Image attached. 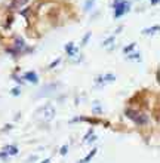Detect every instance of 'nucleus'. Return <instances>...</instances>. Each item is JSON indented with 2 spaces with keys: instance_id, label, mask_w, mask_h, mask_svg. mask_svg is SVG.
Wrapping results in <instances>:
<instances>
[{
  "instance_id": "17",
  "label": "nucleus",
  "mask_w": 160,
  "mask_h": 163,
  "mask_svg": "<svg viewBox=\"0 0 160 163\" xmlns=\"http://www.w3.org/2000/svg\"><path fill=\"white\" fill-rule=\"evenodd\" d=\"M20 92H21V90H20V88H15V89L12 90V95H18Z\"/></svg>"
},
{
  "instance_id": "14",
  "label": "nucleus",
  "mask_w": 160,
  "mask_h": 163,
  "mask_svg": "<svg viewBox=\"0 0 160 163\" xmlns=\"http://www.w3.org/2000/svg\"><path fill=\"white\" fill-rule=\"evenodd\" d=\"M92 5H93V0H87V2H86V7H85V9L89 11V9L92 7Z\"/></svg>"
},
{
  "instance_id": "8",
  "label": "nucleus",
  "mask_w": 160,
  "mask_h": 163,
  "mask_svg": "<svg viewBox=\"0 0 160 163\" xmlns=\"http://www.w3.org/2000/svg\"><path fill=\"white\" fill-rule=\"evenodd\" d=\"M95 154H96V148H93L92 151H91V153H89V154H87V156L85 157L83 160H82V163H87V162H89V160H91V159H92L93 156H95Z\"/></svg>"
},
{
  "instance_id": "19",
  "label": "nucleus",
  "mask_w": 160,
  "mask_h": 163,
  "mask_svg": "<svg viewBox=\"0 0 160 163\" xmlns=\"http://www.w3.org/2000/svg\"><path fill=\"white\" fill-rule=\"evenodd\" d=\"M60 61H61V59H56L55 62H52V64H51V68H53L55 65H58V64H60Z\"/></svg>"
},
{
  "instance_id": "3",
  "label": "nucleus",
  "mask_w": 160,
  "mask_h": 163,
  "mask_svg": "<svg viewBox=\"0 0 160 163\" xmlns=\"http://www.w3.org/2000/svg\"><path fill=\"white\" fill-rule=\"evenodd\" d=\"M24 79L28 80V82H31V83H37V82H39V77H37V74H36L34 71H28V73H25Z\"/></svg>"
},
{
  "instance_id": "20",
  "label": "nucleus",
  "mask_w": 160,
  "mask_h": 163,
  "mask_svg": "<svg viewBox=\"0 0 160 163\" xmlns=\"http://www.w3.org/2000/svg\"><path fill=\"white\" fill-rule=\"evenodd\" d=\"M157 2L159 0H151V5H157Z\"/></svg>"
},
{
  "instance_id": "16",
  "label": "nucleus",
  "mask_w": 160,
  "mask_h": 163,
  "mask_svg": "<svg viewBox=\"0 0 160 163\" xmlns=\"http://www.w3.org/2000/svg\"><path fill=\"white\" fill-rule=\"evenodd\" d=\"M67 151H68V147H67V145H64V147L61 148V154H65Z\"/></svg>"
},
{
  "instance_id": "4",
  "label": "nucleus",
  "mask_w": 160,
  "mask_h": 163,
  "mask_svg": "<svg viewBox=\"0 0 160 163\" xmlns=\"http://www.w3.org/2000/svg\"><path fill=\"white\" fill-rule=\"evenodd\" d=\"M53 114H55V110H53V107H51V105H46V107H45V119H46V120H52Z\"/></svg>"
},
{
  "instance_id": "1",
  "label": "nucleus",
  "mask_w": 160,
  "mask_h": 163,
  "mask_svg": "<svg viewBox=\"0 0 160 163\" xmlns=\"http://www.w3.org/2000/svg\"><path fill=\"white\" fill-rule=\"evenodd\" d=\"M125 114H126L127 119H131V120H132L135 125H138V126H142V125H147V123H148V117H147L144 113H141V111L127 108L126 111H125Z\"/></svg>"
},
{
  "instance_id": "9",
  "label": "nucleus",
  "mask_w": 160,
  "mask_h": 163,
  "mask_svg": "<svg viewBox=\"0 0 160 163\" xmlns=\"http://www.w3.org/2000/svg\"><path fill=\"white\" fill-rule=\"evenodd\" d=\"M159 30V25H154V27H151V28H145L144 30V33L145 34H151V33H156Z\"/></svg>"
},
{
  "instance_id": "7",
  "label": "nucleus",
  "mask_w": 160,
  "mask_h": 163,
  "mask_svg": "<svg viewBox=\"0 0 160 163\" xmlns=\"http://www.w3.org/2000/svg\"><path fill=\"white\" fill-rule=\"evenodd\" d=\"M65 49H67V52H68V55H70V56H73V55L77 52V49H74L73 43H68V45L65 46Z\"/></svg>"
},
{
  "instance_id": "18",
  "label": "nucleus",
  "mask_w": 160,
  "mask_h": 163,
  "mask_svg": "<svg viewBox=\"0 0 160 163\" xmlns=\"http://www.w3.org/2000/svg\"><path fill=\"white\" fill-rule=\"evenodd\" d=\"M11 24H12V16H9V18H7V21H6V27H9Z\"/></svg>"
},
{
  "instance_id": "11",
  "label": "nucleus",
  "mask_w": 160,
  "mask_h": 163,
  "mask_svg": "<svg viewBox=\"0 0 160 163\" xmlns=\"http://www.w3.org/2000/svg\"><path fill=\"white\" fill-rule=\"evenodd\" d=\"M5 150H6V151L9 150V154H16V153H18V148H16V147H6Z\"/></svg>"
},
{
  "instance_id": "6",
  "label": "nucleus",
  "mask_w": 160,
  "mask_h": 163,
  "mask_svg": "<svg viewBox=\"0 0 160 163\" xmlns=\"http://www.w3.org/2000/svg\"><path fill=\"white\" fill-rule=\"evenodd\" d=\"M28 0H12L11 2V5H9V7L11 9H16V7H22L24 5H25Z\"/></svg>"
},
{
  "instance_id": "12",
  "label": "nucleus",
  "mask_w": 160,
  "mask_h": 163,
  "mask_svg": "<svg viewBox=\"0 0 160 163\" xmlns=\"http://www.w3.org/2000/svg\"><path fill=\"white\" fill-rule=\"evenodd\" d=\"M111 42H114V36H111V37H108L107 40L102 42V46H108V45H110Z\"/></svg>"
},
{
  "instance_id": "13",
  "label": "nucleus",
  "mask_w": 160,
  "mask_h": 163,
  "mask_svg": "<svg viewBox=\"0 0 160 163\" xmlns=\"http://www.w3.org/2000/svg\"><path fill=\"white\" fill-rule=\"evenodd\" d=\"M127 59H140V54H131L129 56H127Z\"/></svg>"
},
{
  "instance_id": "5",
  "label": "nucleus",
  "mask_w": 160,
  "mask_h": 163,
  "mask_svg": "<svg viewBox=\"0 0 160 163\" xmlns=\"http://www.w3.org/2000/svg\"><path fill=\"white\" fill-rule=\"evenodd\" d=\"M116 80V77H114L113 74H107V76H100L98 79H96V82L98 83H107V82H114Z\"/></svg>"
},
{
  "instance_id": "2",
  "label": "nucleus",
  "mask_w": 160,
  "mask_h": 163,
  "mask_svg": "<svg viewBox=\"0 0 160 163\" xmlns=\"http://www.w3.org/2000/svg\"><path fill=\"white\" fill-rule=\"evenodd\" d=\"M129 11V3L127 2H119L116 0L114 2V18H119L123 14H126Z\"/></svg>"
},
{
  "instance_id": "15",
  "label": "nucleus",
  "mask_w": 160,
  "mask_h": 163,
  "mask_svg": "<svg viewBox=\"0 0 160 163\" xmlns=\"http://www.w3.org/2000/svg\"><path fill=\"white\" fill-rule=\"evenodd\" d=\"M89 37H91V33H87L86 36L83 37V43H82V45H86V42H87V39H89Z\"/></svg>"
},
{
  "instance_id": "10",
  "label": "nucleus",
  "mask_w": 160,
  "mask_h": 163,
  "mask_svg": "<svg viewBox=\"0 0 160 163\" xmlns=\"http://www.w3.org/2000/svg\"><path fill=\"white\" fill-rule=\"evenodd\" d=\"M135 45H136V43H131L129 46H126V48H123V52H125V54H129V52H131V51H132V49L135 48Z\"/></svg>"
}]
</instances>
